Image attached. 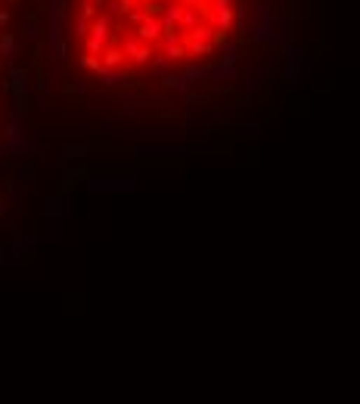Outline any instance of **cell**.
Here are the masks:
<instances>
[{"mask_svg":"<svg viewBox=\"0 0 360 404\" xmlns=\"http://www.w3.org/2000/svg\"><path fill=\"white\" fill-rule=\"evenodd\" d=\"M240 0H71L69 53L88 75L184 72L233 38Z\"/></svg>","mask_w":360,"mask_h":404,"instance_id":"1","label":"cell"}]
</instances>
